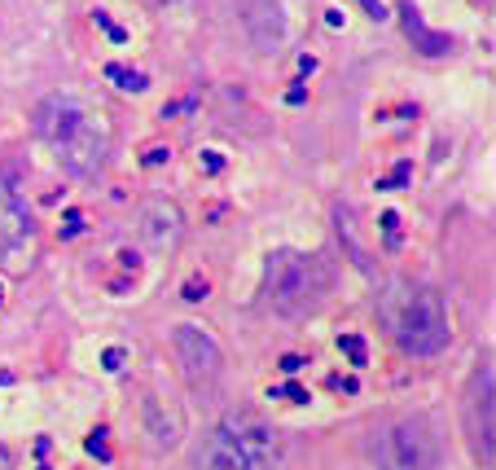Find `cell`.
Wrapping results in <instances>:
<instances>
[{
  "mask_svg": "<svg viewBox=\"0 0 496 470\" xmlns=\"http://www.w3.org/2000/svg\"><path fill=\"white\" fill-rule=\"evenodd\" d=\"M330 295V269L303 251H272L264 264V300L281 321L312 317Z\"/></svg>",
  "mask_w": 496,
  "mask_h": 470,
  "instance_id": "cell-1",
  "label": "cell"
},
{
  "mask_svg": "<svg viewBox=\"0 0 496 470\" xmlns=\"http://www.w3.org/2000/svg\"><path fill=\"white\" fill-rule=\"evenodd\" d=\"M396 338L404 352L413 356H439L453 343V326H448V303L439 290H413L396 317Z\"/></svg>",
  "mask_w": 496,
  "mask_h": 470,
  "instance_id": "cell-2",
  "label": "cell"
},
{
  "mask_svg": "<svg viewBox=\"0 0 496 470\" xmlns=\"http://www.w3.org/2000/svg\"><path fill=\"white\" fill-rule=\"evenodd\" d=\"M373 466L378 470H435L439 466V439L422 418L391 422L373 439Z\"/></svg>",
  "mask_w": 496,
  "mask_h": 470,
  "instance_id": "cell-3",
  "label": "cell"
},
{
  "mask_svg": "<svg viewBox=\"0 0 496 470\" xmlns=\"http://www.w3.org/2000/svg\"><path fill=\"white\" fill-rule=\"evenodd\" d=\"M220 431L237 444V453L251 462V470H277L281 457H286L281 431L268 427L264 418H255V413H229V418L220 422Z\"/></svg>",
  "mask_w": 496,
  "mask_h": 470,
  "instance_id": "cell-4",
  "label": "cell"
},
{
  "mask_svg": "<svg viewBox=\"0 0 496 470\" xmlns=\"http://www.w3.org/2000/svg\"><path fill=\"white\" fill-rule=\"evenodd\" d=\"M171 347H176V361H180V370L185 378L194 382V387H207V382H216L220 370H225V352H220V343L207 335L202 326H176L171 330Z\"/></svg>",
  "mask_w": 496,
  "mask_h": 470,
  "instance_id": "cell-5",
  "label": "cell"
},
{
  "mask_svg": "<svg viewBox=\"0 0 496 470\" xmlns=\"http://www.w3.org/2000/svg\"><path fill=\"white\" fill-rule=\"evenodd\" d=\"M110 159V128L101 119H88L75 136H67L58 145V163L70 171V176H97Z\"/></svg>",
  "mask_w": 496,
  "mask_h": 470,
  "instance_id": "cell-6",
  "label": "cell"
},
{
  "mask_svg": "<svg viewBox=\"0 0 496 470\" xmlns=\"http://www.w3.org/2000/svg\"><path fill=\"white\" fill-rule=\"evenodd\" d=\"M136 234L145 242V251L171 255L180 246V237H185V216H180V207L171 198H154V202H145V211L136 220Z\"/></svg>",
  "mask_w": 496,
  "mask_h": 470,
  "instance_id": "cell-7",
  "label": "cell"
},
{
  "mask_svg": "<svg viewBox=\"0 0 496 470\" xmlns=\"http://www.w3.org/2000/svg\"><path fill=\"white\" fill-rule=\"evenodd\" d=\"M88 119H93V115L75 97H62V93H58V97H44L35 106V133H40V141H49L53 150H58L67 136L79 133Z\"/></svg>",
  "mask_w": 496,
  "mask_h": 470,
  "instance_id": "cell-8",
  "label": "cell"
},
{
  "mask_svg": "<svg viewBox=\"0 0 496 470\" xmlns=\"http://www.w3.org/2000/svg\"><path fill=\"white\" fill-rule=\"evenodd\" d=\"M242 27L260 53H277L286 40V14L277 0H242Z\"/></svg>",
  "mask_w": 496,
  "mask_h": 470,
  "instance_id": "cell-9",
  "label": "cell"
},
{
  "mask_svg": "<svg viewBox=\"0 0 496 470\" xmlns=\"http://www.w3.org/2000/svg\"><path fill=\"white\" fill-rule=\"evenodd\" d=\"M145 436H150V444H154L159 453H171V448L180 444V436H185V413L171 401L150 396V401H145Z\"/></svg>",
  "mask_w": 496,
  "mask_h": 470,
  "instance_id": "cell-10",
  "label": "cell"
},
{
  "mask_svg": "<svg viewBox=\"0 0 496 470\" xmlns=\"http://www.w3.org/2000/svg\"><path fill=\"white\" fill-rule=\"evenodd\" d=\"M194 470H251V462H246V457L237 453V444L216 427V431L202 436V444L194 448Z\"/></svg>",
  "mask_w": 496,
  "mask_h": 470,
  "instance_id": "cell-11",
  "label": "cell"
},
{
  "mask_svg": "<svg viewBox=\"0 0 496 470\" xmlns=\"http://www.w3.org/2000/svg\"><path fill=\"white\" fill-rule=\"evenodd\" d=\"M400 14H404V32H409V40H413L418 53H427V58H444V53H453V35L430 32L427 23H422V14L413 9V0L400 5Z\"/></svg>",
  "mask_w": 496,
  "mask_h": 470,
  "instance_id": "cell-12",
  "label": "cell"
},
{
  "mask_svg": "<svg viewBox=\"0 0 496 470\" xmlns=\"http://www.w3.org/2000/svg\"><path fill=\"white\" fill-rule=\"evenodd\" d=\"M474 436H479V453L483 462H492V365L479 373V396H474Z\"/></svg>",
  "mask_w": 496,
  "mask_h": 470,
  "instance_id": "cell-13",
  "label": "cell"
},
{
  "mask_svg": "<svg viewBox=\"0 0 496 470\" xmlns=\"http://www.w3.org/2000/svg\"><path fill=\"white\" fill-rule=\"evenodd\" d=\"M106 79H115L124 93H145L150 88V79L141 70H124V67H106Z\"/></svg>",
  "mask_w": 496,
  "mask_h": 470,
  "instance_id": "cell-14",
  "label": "cell"
},
{
  "mask_svg": "<svg viewBox=\"0 0 496 470\" xmlns=\"http://www.w3.org/2000/svg\"><path fill=\"white\" fill-rule=\"evenodd\" d=\"M338 347L347 352V361H352L356 370H364V361H369V356H364V338L361 335H343V338H338Z\"/></svg>",
  "mask_w": 496,
  "mask_h": 470,
  "instance_id": "cell-15",
  "label": "cell"
},
{
  "mask_svg": "<svg viewBox=\"0 0 496 470\" xmlns=\"http://www.w3.org/2000/svg\"><path fill=\"white\" fill-rule=\"evenodd\" d=\"M268 396H272V401H290V404H308V401H312V396H308V392H303L299 382H286V387H272Z\"/></svg>",
  "mask_w": 496,
  "mask_h": 470,
  "instance_id": "cell-16",
  "label": "cell"
},
{
  "mask_svg": "<svg viewBox=\"0 0 496 470\" xmlns=\"http://www.w3.org/2000/svg\"><path fill=\"white\" fill-rule=\"evenodd\" d=\"M409 176H413V163H396V171H391L387 180H378V189H404Z\"/></svg>",
  "mask_w": 496,
  "mask_h": 470,
  "instance_id": "cell-17",
  "label": "cell"
},
{
  "mask_svg": "<svg viewBox=\"0 0 496 470\" xmlns=\"http://www.w3.org/2000/svg\"><path fill=\"white\" fill-rule=\"evenodd\" d=\"M180 300H185V303H202V300H207V277H189V281H185V290H180Z\"/></svg>",
  "mask_w": 496,
  "mask_h": 470,
  "instance_id": "cell-18",
  "label": "cell"
},
{
  "mask_svg": "<svg viewBox=\"0 0 496 470\" xmlns=\"http://www.w3.org/2000/svg\"><path fill=\"white\" fill-rule=\"evenodd\" d=\"M93 18H97V27H106V35H110V40H115V44H124V40H128V32H124V27H115V23H110V14H106V9H93Z\"/></svg>",
  "mask_w": 496,
  "mask_h": 470,
  "instance_id": "cell-19",
  "label": "cell"
},
{
  "mask_svg": "<svg viewBox=\"0 0 496 470\" xmlns=\"http://www.w3.org/2000/svg\"><path fill=\"white\" fill-rule=\"evenodd\" d=\"M356 5H361V9H364V14H369V18H373V23H387V18H391L382 0H356Z\"/></svg>",
  "mask_w": 496,
  "mask_h": 470,
  "instance_id": "cell-20",
  "label": "cell"
},
{
  "mask_svg": "<svg viewBox=\"0 0 496 470\" xmlns=\"http://www.w3.org/2000/svg\"><path fill=\"white\" fill-rule=\"evenodd\" d=\"M167 159H171V150H167V145H150L141 163H145V168H159V163H167Z\"/></svg>",
  "mask_w": 496,
  "mask_h": 470,
  "instance_id": "cell-21",
  "label": "cell"
},
{
  "mask_svg": "<svg viewBox=\"0 0 496 470\" xmlns=\"http://www.w3.org/2000/svg\"><path fill=\"white\" fill-rule=\"evenodd\" d=\"M101 365L110 373H119L124 370V347H106V356H101Z\"/></svg>",
  "mask_w": 496,
  "mask_h": 470,
  "instance_id": "cell-22",
  "label": "cell"
},
{
  "mask_svg": "<svg viewBox=\"0 0 496 470\" xmlns=\"http://www.w3.org/2000/svg\"><path fill=\"white\" fill-rule=\"evenodd\" d=\"M194 106H198V101H171V106H163V119H180V115H194Z\"/></svg>",
  "mask_w": 496,
  "mask_h": 470,
  "instance_id": "cell-23",
  "label": "cell"
},
{
  "mask_svg": "<svg viewBox=\"0 0 496 470\" xmlns=\"http://www.w3.org/2000/svg\"><path fill=\"white\" fill-rule=\"evenodd\" d=\"M84 234V211H67V225H62V237Z\"/></svg>",
  "mask_w": 496,
  "mask_h": 470,
  "instance_id": "cell-24",
  "label": "cell"
},
{
  "mask_svg": "<svg viewBox=\"0 0 496 470\" xmlns=\"http://www.w3.org/2000/svg\"><path fill=\"white\" fill-rule=\"evenodd\" d=\"M88 453H97L101 462L110 457V448H106V431H101V427H97V431H93V436H88Z\"/></svg>",
  "mask_w": 496,
  "mask_h": 470,
  "instance_id": "cell-25",
  "label": "cell"
},
{
  "mask_svg": "<svg viewBox=\"0 0 496 470\" xmlns=\"http://www.w3.org/2000/svg\"><path fill=\"white\" fill-rule=\"evenodd\" d=\"M382 229H387V242L396 246V242H400V216H396V211H387V216H382Z\"/></svg>",
  "mask_w": 496,
  "mask_h": 470,
  "instance_id": "cell-26",
  "label": "cell"
},
{
  "mask_svg": "<svg viewBox=\"0 0 496 470\" xmlns=\"http://www.w3.org/2000/svg\"><path fill=\"white\" fill-rule=\"evenodd\" d=\"M303 365H308V361H303V356H295V352H290V356H281V373H290V378H295Z\"/></svg>",
  "mask_w": 496,
  "mask_h": 470,
  "instance_id": "cell-27",
  "label": "cell"
},
{
  "mask_svg": "<svg viewBox=\"0 0 496 470\" xmlns=\"http://www.w3.org/2000/svg\"><path fill=\"white\" fill-rule=\"evenodd\" d=\"M202 168H207V171H220V168H225L220 150H202Z\"/></svg>",
  "mask_w": 496,
  "mask_h": 470,
  "instance_id": "cell-28",
  "label": "cell"
},
{
  "mask_svg": "<svg viewBox=\"0 0 496 470\" xmlns=\"http://www.w3.org/2000/svg\"><path fill=\"white\" fill-rule=\"evenodd\" d=\"M356 387H361L356 378H334V392H347V396H356Z\"/></svg>",
  "mask_w": 496,
  "mask_h": 470,
  "instance_id": "cell-29",
  "label": "cell"
},
{
  "mask_svg": "<svg viewBox=\"0 0 496 470\" xmlns=\"http://www.w3.org/2000/svg\"><path fill=\"white\" fill-rule=\"evenodd\" d=\"M286 101H290V106H303V101H308V88H303V84H295V88L286 93Z\"/></svg>",
  "mask_w": 496,
  "mask_h": 470,
  "instance_id": "cell-30",
  "label": "cell"
},
{
  "mask_svg": "<svg viewBox=\"0 0 496 470\" xmlns=\"http://www.w3.org/2000/svg\"><path fill=\"white\" fill-rule=\"evenodd\" d=\"M0 470H14V453L9 448H0Z\"/></svg>",
  "mask_w": 496,
  "mask_h": 470,
  "instance_id": "cell-31",
  "label": "cell"
},
{
  "mask_svg": "<svg viewBox=\"0 0 496 470\" xmlns=\"http://www.w3.org/2000/svg\"><path fill=\"white\" fill-rule=\"evenodd\" d=\"M0 303H5V286H0Z\"/></svg>",
  "mask_w": 496,
  "mask_h": 470,
  "instance_id": "cell-32",
  "label": "cell"
},
{
  "mask_svg": "<svg viewBox=\"0 0 496 470\" xmlns=\"http://www.w3.org/2000/svg\"><path fill=\"white\" fill-rule=\"evenodd\" d=\"M150 5H167V0H150Z\"/></svg>",
  "mask_w": 496,
  "mask_h": 470,
  "instance_id": "cell-33",
  "label": "cell"
}]
</instances>
